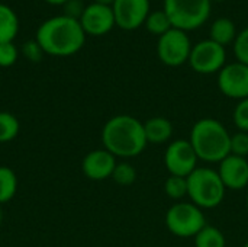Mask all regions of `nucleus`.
Masks as SVG:
<instances>
[{
  "label": "nucleus",
  "instance_id": "nucleus-1",
  "mask_svg": "<svg viewBox=\"0 0 248 247\" xmlns=\"http://www.w3.org/2000/svg\"><path fill=\"white\" fill-rule=\"evenodd\" d=\"M86 36L80 20L58 15L48 17L39 25L35 39L45 54L52 57H70L83 48Z\"/></svg>",
  "mask_w": 248,
  "mask_h": 247
},
{
  "label": "nucleus",
  "instance_id": "nucleus-2",
  "mask_svg": "<svg viewBox=\"0 0 248 247\" xmlns=\"http://www.w3.org/2000/svg\"><path fill=\"white\" fill-rule=\"evenodd\" d=\"M102 143L103 148L115 157H137L144 153L148 146L144 132V122L132 115H115L103 125Z\"/></svg>",
  "mask_w": 248,
  "mask_h": 247
},
{
  "label": "nucleus",
  "instance_id": "nucleus-3",
  "mask_svg": "<svg viewBox=\"0 0 248 247\" xmlns=\"http://www.w3.org/2000/svg\"><path fill=\"white\" fill-rule=\"evenodd\" d=\"M196 156L205 163H221L231 154V134L215 118H201L190 130L189 138Z\"/></svg>",
  "mask_w": 248,
  "mask_h": 247
},
{
  "label": "nucleus",
  "instance_id": "nucleus-4",
  "mask_svg": "<svg viewBox=\"0 0 248 247\" xmlns=\"http://www.w3.org/2000/svg\"><path fill=\"white\" fill-rule=\"evenodd\" d=\"M227 188L222 183L218 170L202 166L196 167L187 176V197L190 202L201 210H212L225 199Z\"/></svg>",
  "mask_w": 248,
  "mask_h": 247
},
{
  "label": "nucleus",
  "instance_id": "nucleus-5",
  "mask_svg": "<svg viewBox=\"0 0 248 247\" xmlns=\"http://www.w3.org/2000/svg\"><path fill=\"white\" fill-rule=\"evenodd\" d=\"M211 0H164V12L173 28L189 32L201 28L211 16Z\"/></svg>",
  "mask_w": 248,
  "mask_h": 247
},
{
  "label": "nucleus",
  "instance_id": "nucleus-6",
  "mask_svg": "<svg viewBox=\"0 0 248 247\" xmlns=\"http://www.w3.org/2000/svg\"><path fill=\"white\" fill-rule=\"evenodd\" d=\"M205 226V214L193 202L179 201L173 204L166 213V227L176 237H195Z\"/></svg>",
  "mask_w": 248,
  "mask_h": 247
},
{
  "label": "nucleus",
  "instance_id": "nucleus-7",
  "mask_svg": "<svg viewBox=\"0 0 248 247\" xmlns=\"http://www.w3.org/2000/svg\"><path fill=\"white\" fill-rule=\"evenodd\" d=\"M192 47L193 45L187 32L171 28L158 38L157 55L164 66L180 67L189 61Z\"/></svg>",
  "mask_w": 248,
  "mask_h": 247
},
{
  "label": "nucleus",
  "instance_id": "nucleus-8",
  "mask_svg": "<svg viewBox=\"0 0 248 247\" xmlns=\"http://www.w3.org/2000/svg\"><path fill=\"white\" fill-rule=\"evenodd\" d=\"M227 61V51L222 45L214 42L212 39L199 41L192 47L189 64L193 71L199 74H214L219 73Z\"/></svg>",
  "mask_w": 248,
  "mask_h": 247
},
{
  "label": "nucleus",
  "instance_id": "nucleus-9",
  "mask_svg": "<svg viewBox=\"0 0 248 247\" xmlns=\"http://www.w3.org/2000/svg\"><path fill=\"white\" fill-rule=\"evenodd\" d=\"M198 156L189 140L171 141L164 153V166L171 176L187 178L198 167Z\"/></svg>",
  "mask_w": 248,
  "mask_h": 247
},
{
  "label": "nucleus",
  "instance_id": "nucleus-10",
  "mask_svg": "<svg viewBox=\"0 0 248 247\" xmlns=\"http://www.w3.org/2000/svg\"><path fill=\"white\" fill-rule=\"evenodd\" d=\"M218 89L230 99L248 98V66L238 61L225 64L218 73Z\"/></svg>",
  "mask_w": 248,
  "mask_h": 247
},
{
  "label": "nucleus",
  "instance_id": "nucleus-11",
  "mask_svg": "<svg viewBox=\"0 0 248 247\" xmlns=\"http://www.w3.org/2000/svg\"><path fill=\"white\" fill-rule=\"evenodd\" d=\"M150 7V0H115L112 10L116 26L124 31L138 29L145 23Z\"/></svg>",
  "mask_w": 248,
  "mask_h": 247
},
{
  "label": "nucleus",
  "instance_id": "nucleus-12",
  "mask_svg": "<svg viewBox=\"0 0 248 247\" xmlns=\"http://www.w3.org/2000/svg\"><path fill=\"white\" fill-rule=\"evenodd\" d=\"M80 25L86 35L102 36L109 33L113 26H116L112 6H105L99 3L87 4L80 17Z\"/></svg>",
  "mask_w": 248,
  "mask_h": 247
},
{
  "label": "nucleus",
  "instance_id": "nucleus-13",
  "mask_svg": "<svg viewBox=\"0 0 248 247\" xmlns=\"http://www.w3.org/2000/svg\"><path fill=\"white\" fill-rule=\"evenodd\" d=\"M116 157L105 148L92 150L81 162V170L90 181H105L112 178L116 167Z\"/></svg>",
  "mask_w": 248,
  "mask_h": 247
},
{
  "label": "nucleus",
  "instance_id": "nucleus-14",
  "mask_svg": "<svg viewBox=\"0 0 248 247\" xmlns=\"http://www.w3.org/2000/svg\"><path fill=\"white\" fill-rule=\"evenodd\" d=\"M219 178L227 189L243 191L248 186V160L234 154L227 156L218 167Z\"/></svg>",
  "mask_w": 248,
  "mask_h": 247
},
{
  "label": "nucleus",
  "instance_id": "nucleus-15",
  "mask_svg": "<svg viewBox=\"0 0 248 247\" xmlns=\"http://www.w3.org/2000/svg\"><path fill=\"white\" fill-rule=\"evenodd\" d=\"M144 132L148 144H166L173 137V124L164 116H153L144 122Z\"/></svg>",
  "mask_w": 248,
  "mask_h": 247
},
{
  "label": "nucleus",
  "instance_id": "nucleus-16",
  "mask_svg": "<svg viewBox=\"0 0 248 247\" xmlns=\"http://www.w3.org/2000/svg\"><path fill=\"white\" fill-rule=\"evenodd\" d=\"M237 35H238L237 26L230 17H218V19H215L214 23L211 25V29H209V39H212L214 42L222 45L224 48L227 45L234 44Z\"/></svg>",
  "mask_w": 248,
  "mask_h": 247
},
{
  "label": "nucleus",
  "instance_id": "nucleus-17",
  "mask_svg": "<svg viewBox=\"0 0 248 247\" xmlns=\"http://www.w3.org/2000/svg\"><path fill=\"white\" fill-rule=\"evenodd\" d=\"M19 32V17L12 7L0 3V44L13 42Z\"/></svg>",
  "mask_w": 248,
  "mask_h": 247
},
{
  "label": "nucleus",
  "instance_id": "nucleus-18",
  "mask_svg": "<svg viewBox=\"0 0 248 247\" xmlns=\"http://www.w3.org/2000/svg\"><path fill=\"white\" fill-rule=\"evenodd\" d=\"M193 239L195 247H227L224 233L214 226H205Z\"/></svg>",
  "mask_w": 248,
  "mask_h": 247
},
{
  "label": "nucleus",
  "instance_id": "nucleus-19",
  "mask_svg": "<svg viewBox=\"0 0 248 247\" xmlns=\"http://www.w3.org/2000/svg\"><path fill=\"white\" fill-rule=\"evenodd\" d=\"M16 191H17L16 173L7 166H0V205L13 199Z\"/></svg>",
  "mask_w": 248,
  "mask_h": 247
},
{
  "label": "nucleus",
  "instance_id": "nucleus-20",
  "mask_svg": "<svg viewBox=\"0 0 248 247\" xmlns=\"http://www.w3.org/2000/svg\"><path fill=\"white\" fill-rule=\"evenodd\" d=\"M144 25H145L147 31L151 35H157L158 38L173 28L171 20L169 19V16H167V13L164 10L150 12V15H148V17H147Z\"/></svg>",
  "mask_w": 248,
  "mask_h": 247
},
{
  "label": "nucleus",
  "instance_id": "nucleus-21",
  "mask_svg": "<svg viewBox=\"0 0 248 247\" xmlns=\"http://www.w3.org/2000/svg\"><path fill=\"white\" fill-rule=\"evenodd\" d=\"M19 121L10 112H0V144L15 140L19 134Z\"/></svg>",
  "mask_w": 248,
  "mask_h": 247
},
{
  "label": "nucleus",
  "instance_id": "nucleus-22",
  "mask_svg": "<svg viewBox=\"0 0 248 247\" xmlns=\"http://www.w3.org/2000/svg\"><path fill=\"white\" fill-rule=\"evenodd\" d=\"M164 194L177 202L182 201L185 197H187V178L170 175L164 182Z\"/></svg>",
  "mask_w": 248,
  "mask_h": 247
},
{
  "label": "nucleus",
  "instance_id": "nucleus-23",
  "mask_svg": "<svg viewBox=\"0 0 248 247\" xmlns=\"http://www.w3.org/2000/svg\"><path fill=\"white\" fill-rule=\"evenodd\" d=\"M112 179L115 181V183H118L121 186H129L137 181V170L128 162L118 163L112 173Z\"/></svg>",
  "mask_w": 248,
  "mask_h": 247
},
{
  "label": "nucleus",
  "instance_id": "nucleus-24",
  "mask_svg": "<svg viewBox=\"0 0 248 247\" xmlns=\"http://www.w3.org/2000/svg\"><path fill=\"white\" fill-rule=\"evenodd\" d=\"M232 48H234V55L237 61L248 66V26L238 32L232 44Z\"/></svg>",
  "mask_w": 248,
  "mask_h": 247
},
{
  "label": "nucleus",
  "instance_id": "nucleus-25",
  "mask_svg": "<svg viewBox=\"0 0 248 247\" xmlns=\"http://www.w3.org/2000/svg\"><path fill=\"white\" fill-rule=\"evenodd\" d=\"M232 121L238 131L248 132V98L238 100L232 112Z\"/></svg>",
  "mask_w": 248,
  "mask_h": 247
},
{
  "label": "nucleus",
  "instance_id": "nucleus-26",
  "mask_svg": "<svg viewBox=\"0 0 248 247\" xmlns=\"http://www.w3.org/2000/svg\"><path fill=\"white\" fill-rule=\"evenodd\" d=\"M231 154L238 157H248V132L237 131L231 134Z\"/></svg>",
  "mask_w": 248,
  "mask_h": 247
},
{
  "label": "nucleus",
  "instance_id": "nucleus-27",
  "mask_svg": "<svg viewBox=\"0 0 248 247\" xmlns=\"http://www.w3.org/2000/svg\"><path fill=\"white\" fill-rule=\"evenodd\" d=\"M19 51L13 42L0 44V67H10L17 61Z\"/></svg>",
  "mask_w": 248,
  "mask_h": 247
},
{
  "label": "nucleus",
  "instance_id": "nucleus-28",
  "mask_svg": "<svg viewBox=\"0 0 248 247\" xmlns=\"http://www.w3.org/2000/svg\"><path fill=\"white\" fill-rule=\"evenodd\" d=\"M22 54L26 60H29L32 63H39L45 52L36 39H29L22 45Z\"/></svg>",
  "mask_w": 248,
  "mask_h": 247
},
{
  "label": "nucleus",
  "instance_id": "nucleus-29",
  "mask_svg": "<svg viewBox=\"0 0 248 247\" xmlns=\"http://www.w3.org/2000/svg\"><path fill=\"white\" fill-rule=\"evenodd\" d=\"M62 7H64V13L62 15L80 20V17H81L83 12L86 9V4L81 0H68Z\"/></svg>",
  "mask_w": 248,
  "mask_h": 247
},
{
  "label": "nucleus",
  "instance_id": "nucleus-30",
  "mask_svg": "<svg viewBox=\"0 0 248 247\" xmlns=\"http://www.w3.org/2000/svg\"><path fill=\"white\" fill-rule=\"evenodd\" d=\"M48 4H54V6H64L68 0H44Z\"/></svg>",
  "mask_w": 248,
  "mask_h": 247
},
{
  "label": "nucleus",
  "instance_id": "nucleus-31",
  "mask_svg": "<svg viewBox=\"0 0 248 247\" xmlns=\"http://www.w3.org/2000/svg\"><path fill=\"white\" fill-rule=\"evenodd\" d=\"M93 3H99V4H105V6H112L115 3V0H93Z\"/></svg>",
  "mask_w": 248,
  "mask_h": 247
},
{
  "label": "nucleus",
  "instance_id": "nucleus-32",
  "mask_svg": "<svg viewBox=\"0 0 248 247\" xmlns=\"http://www.w3.org/2000/svg\"><path fill=\"white\" fill-rule=\"evenodd\" d=\"M1 218H3V215H1V208H0V223H1Z\"/></svg>",
  "mask_w": 248,
  "mask_h": 247
},
{
  "label": "nucleus",
  "instance_id": "nucleus-33",
  "mask_svg": "<svg viewBox=\"0 0 248 247\" xmlns=\"http://www.w3.org/2000/svg\"><path fill=\"white\" fill-rule=\"evenodd\" d=\"M243 247H248V240L246 242V243H244V246H243Z\"/></svg>",
  "mask_w": 248,
  "mask_h": 247
},
{
  "label": "nucleus",
  "instance_id": "nucleus-34",
  "mask_svg": "<svg viewBox=\"0 0 248 247\" xmlns=\"http://www.w3.org/2000/svg\"><path fill=\"white\" fill-rule=\"evenodd\" d=\"M211 1H225V0H211Z\"/></svg>",
  "mask_w": 248,
  "mask_h": 247
},
{
  "label": "nucleus",
  "instance_id": "nucleus-35",
  "mask_svg": "<svg viewBox=\"0 0 248 247\" xmlns=\"http://www.w3.org/2000/svg\"><path fill=\"white\" fill-rule=\"evenodd\" d=\"M246 204H247V210H248V194H247V201H246Z\"/></svg>",
  "mask_w": 248,
  "mask_h": 247
}]
</instances>
